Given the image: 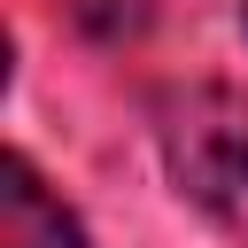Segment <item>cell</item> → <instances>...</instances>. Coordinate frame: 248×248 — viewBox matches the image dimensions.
<instances>
[{
	"instance_id": "cell-3",
	"label": "cell",
	"mask_w": 248,
	"mask_h": 248,
	"mask_svg": "<svg viewBox=\"0 0 248 248\" xmlns=\"http://www.w3.org/2000/svg\"><path fill=\"white\" fill-rule=\"evenodd\" d=\"M240 16H248V0H240Z\"/></svg>"
},
{
	"instance_id": "cell-1",
	"label": "cell",
	"mask_w": 248,
	"mask_h": 248,
	"mask_svg": "<svg viewBox=\"0 0 248 248\" xmlns=\"http://www.w3.org/2000/svg\"><path fill=\"white\" fill-rule=\"evenodd\" d=\"M163 163L202 217H217L232 240H248V93H225V85L170 93Z\"/></svg>"
},
{
	"instance_id": "cell-2",
	"label": "cell",
	"mask_w": 248,
	"mask_h": 248,
	"mask_svg": "<svg viewBox=\"0 0 248 248\" xmlns=\"http://www.w3.org/2000/svg\"><path fill=\"white\" fill-rule=\"evenodd\" d=\"M0 248H85L78 217L39 186V170L23 155H8V170H0Z\"/></svg>"
}]
</instances>
